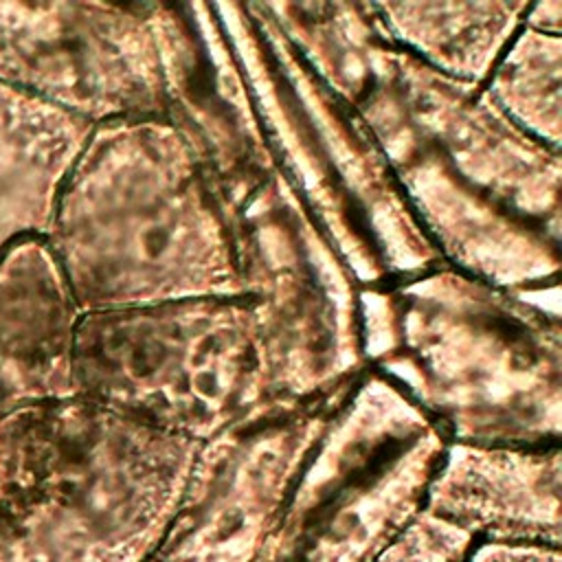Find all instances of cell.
Returning <instances> with one entry per match:
<instances>
[{
	"label": "cell",
	"mask_w": 562,
	"mask_h": 562,
	"mask_svg": "<svg viewBox=\"0 0 562 562\" xmlns=\"http://www.w3.org/2000/svg\"><path fill=\"white\" fill-rule=\"evenodd\" d=\"M353 105L443 263L509 292L558 279L560 149L389 35Z\"/></svg>",
	"instance_id": "obj_1"
},
{
	"label": "cell",
	"mask_w": 562,
	"mask_h": 562,
	"mask_svg": "<svg viewBox=\"0 0 562 562\" xmlns=\"http://www.w3.org/2000/svg\"><path fill=\"white\" fill-rule=\"evenodd\" d=\"M46 244L81 314L246 296L222 206L169 119L94 127Z\"/></svg>",
	"instance_id": "obj_2"
},
{
	"label": "cell",
	"mask_w": 562,
	"mask_h": 562,
	"mask_svg": "<svg viewBox=\"0 0 562 562\" xmlns=\"http://www.w3.org/2000/svg\"><path fill=\"white\" fill-rule=\"evenodd\" d=\"M200 441L81 397L0 417V562H130Z\"/></svg>",
	"instance_id": "obj_3"
},
{
	"label": "cell",
	"mask_w": 562,
	"mask_h": 562,
	"mask_svg": "<svg viewBox=\"0 0 562 562\" xmlns=\"http://www.w3.org/2000/svg\"><path fill=\"white\" fill-rule=\"evenodd\" d=\"M364 312L367 364L380 369L461 443L536 446L558 437L560 321L448 263L384 288Z\"/></svg>",
	"instance_id": "obj_4"
},
{
	"label": "cell",
	"mask_w": 562,
	"mask_h": 562,
	"mask_svg": "<svg viewBox=\"0 0 562 562\" xmlns=\"http://www.w3.org/2000/svg\"><path fill=\"white\" fill-rule=\"evenodd\" d=\"M222 18L279 165L360 288L443 263L356 105L305 61L270 11Z\"/></svg>",
	"instance_id": "obj_5"
},
{
	"label": "cell",
	"mask_w": 562,
	"mask_h": 562,
	"mask_svg": "<svg viewBox=\"0 0 562 562\" xmlns=\"http://www.w3.org/2000/svg\"><path fill=\"white\" fill-rule=\"evenodd\" d=\"M75 397L204 443L270 395L250 296L182 299L79 316Z\"/></svg>",
	"instance_id": "obj_6"
},
{
	"label": "cell",
	"mask_w": 562,
	"mask_h": 562,
	"mask_svg": "<svg viewBox=\"0 0 562 562\" xmlns=\"http://www.w3.org/2000/svg\"><path fill=\"white\" fill-rule=\"evenodd\" d=\"M0 81L92 125L169 119L156 4L0 2Z\"/></svg>",
	"instance_id": "obj_7"
},
{
	"label": "cell",
	"mask_w": 562,
	"mask_h": 562,
	"mask_svg": "<svg viewBox=\"0 0 562 562\" xmlns=\"http://www.w3.org/2000/svg\"><path fill=\"white\" fill-rule=\"evenodd\" d=\"M81 312L42 237L0 255V417L75 397L72 342Z\"/></svg>",
	"instance_id": "obj_8"
},
{
	"label": "cell",
	"mask_w": 562,
	"mask_h": 562,
	"mask_svg": "<svg viewBox=\"0 0 562 562\" xmlns=\"http://www.w3.org/2000/svg\"><path fill=\"white\" fill-rule=\"evenodd\" d=\"M97 125L0 81V255L48 233L59 193Z\"/></svg>",
	"instance_id": "obj_9"
},
{
	"label": "cell",
	"mask_w": 562,
	"mask_h": 562,
	"mask_svg": "<svg viewBox=\"0 0 562 562\" xmlns=\"http://www.w3.org/2000/svg\"><path fill=\"white\" fill-rule=\"evenodd\" d=\"M558 448L457 443L428 483V503L454 522L542 531L558 527Z\"/></svg>",
	"instance_id": "obj_10"
},
{
	"label": "cell",
	"mask_w": 562,
	"mask_h": 562,
	"mask_svg": "<svg viewBox=\"0 0 562 562\" xmlns=\"http://www.w3.org/2000/svg\"><path fill=\"white\" fill-rule=\"evenodd\" d=\"M397 48L430 70L485 86L509 40L525 22V2H386L373 4Z\"/></svg>",
	"instance_id": "obj_11"
},
{
	"label": "cell",
	"mask_w": 562,
	"mask_h": 562,
	"mask_svg": "<svg viewBox=\"0 0 562 562\" xmlns=\"http://www.w3.org/2000/svg\"><path fill=\"white\" fill-rule=\"evenodd\" d=\"M560 33L522 22L483 86L518 130L551 149H560Z\"/></svg>",
	"instance_id": "obj_12"
},
{
	"label": "cell",
	"mask_w": 562,
	"mask_h": 562,
	"mask_svg": "<svg viewBox=\"0 0 562 562\" xmlns=\"http://www.w3.org/2000/svg\"><path fill=\"white\" fill-rule=\"evenodd\" d=\"M490 560V558H487ZM485 562V560H483ZM492 562V560H490ZM494 562H512V558L509 555H498V558H494Z\"/></svg>",
	"instance_id": "obj_13"
}]
</instances>
